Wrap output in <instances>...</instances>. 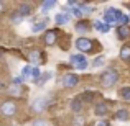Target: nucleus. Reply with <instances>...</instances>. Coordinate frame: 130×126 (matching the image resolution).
<instances>
[{"instance_id":"14","label":"nucleus","mask_w":130,"mask_h":126,"mask_svg":"<svg viewBox=\"0 0 130 126\" xmlns=\"http://www.w3.org/2000/svg\"><path fill=\"white\" fill-rule=\"evenodd\" d=\"M54 41H56V31H50L44 35V43L46 44H54Z\"/></svg>"},{"instance_id":"7","label":"nucleus","mask_w":130,"mask_h":126,"mask_svg":"<svg viewBox=\"0 0 130 126\" xmlns=\"http://www.w3.org/2000/svg\"><path fill=\"white\" fill-rule=\"evenodd\" d=\"M69 18L71 16L68 15V13H58L56 15V23L58 25H66V23L69 21Z\"/></svg>"},{"instance_id":"25","label":"nucleus","mask_w":130,"mask_h":126,"mask_svg":"<svg viewBox=\"0 0 130 126\" xmlns=\"http://www.w3.org/2000/svg\"><path fill=\"white\" fill-rule=\"evenodd\" d=\"M74 67H76V69H79V70H86L87 69V61H81V62H77Z\"/></svg>"},{"instance_id":"19","label":"nucleus","mask_w":130,"mask_h":126,"mask_svg":"<svg viewBox=\"0 0 130 126\" xmlns=\"http://www.w3.org/2000/svg\"><path fill=\"white\" fill-rule=\"evenodd\" d=\"M120 57H122L124 61H128V59H130V46H124V47H122Z\"/></svg>"},{"instance_id":"4","label":"nucleus","mask_w":130,"mask_h":126,"mask_svg":"<svg viewBox=\"0 0 130 126\" xmlns=\"http://www.w3.org/2000/svg\"><path fill=\"white\" fill-rule=\"evenodd\" d=\"M46 98H36L35 102H33V110L36 111V113H41V111L44 110V108L48 107V103H46Z\"/></svg>"},{"instance_id":"8","label":"nucleus","mask_w":130,"mask_h":126,"mask_svg":"<svg viewBox=\"0 0 130 126\" xmlns=\"http://www.w3.org/2000/svg\"><path fill=\"white\" fill-rule=\"evenodd\" d=\"M30 12H31L30 5H28V3H25V5H22V7H20V10H18L17 13H18V15L22 16V18H25V16H28V15H30Z\"/></svg>"},{"instance_id":"24","label":"nucleus","mask_w":130,"mask_h":126,"mask_svg":"<svg viewBox=\"0 0 130 126\" xmlns=\"http://www.w3.org/2000/svg\"><path fill=\"white\" fill-rule=\"evenodd\" d=\"M102 64H104V57H102V56H99V57H95V59H94L92 66H94V67H101Z\"/></svg>"},{"instance_id":"2","label":"nucleus","mask_w":130,"mask_h":126,"mask_svg":"<svg viewBox=\"0 0 130 126\" xmlns=\"http://www.w3.org/2000/svg\"><path fill=\"white\" fill-rule=\"evenodd\" d=\"M76 47L79 51H83V53H91L92 49V41L89 38H79L76 41Z\"/></svg>"},{"instance_id":"17","label":"nucleus","mask_w":130,"mask_h":126,"mask_svg":"<svg viewBox=\"0 0 130 126\" xmlns=\"http://www.w3.org/2000/svg\"><path fill=\"white\" fill-rule=\"evenodd\" d=\"M40 77H41V72H40V69H38V67L31 69V82H33V84H38Z\"/></svg>"},{"instance_id":"20","label":"nucleus","mask_w":130,"mask_h":126,"mask_svg":"<svg viewBox=\"0 0 130 126\" xmlns=\"http://www.w3.org/2000/svg\"><path fill=\"white\" fill-rule=\"evenodd\" d=\"M120 97L122 98H124V100H130V87H124V88H122V90H120Z\"/></svg>"},{"instance_id":"33","label":"nucleus","mask_w":130,"mask_h":126,"mask_svg":"<svg viewBox=\"0 0 130 126\" xmlns=\"http://www.w3.org/2000/svg\"><path fill=\"white\" fill-rule=\"evenodd\" d=\"M95 126H109V123L105 120H101V121H97V123H95Z\"/></svg>"},{"instance_id":"26","label":"nucleus","mask_w":130,"mask_h":126,"mask_svg":"<svg viewBox=\"0 0 130 126\" xmlns=\"http://www.w3.org/2000/svg\"><path fill=\"white\" fill-rule=\"evenodd\" d=\"M22 74H23V79H26L28 75H31V67L25 66V67H23V70H22Z\"/></svg>"},{"instance_id":"13","label":"nucleus","mask_w":130,"mask_h":126,"mask_svg":"<svg viewBox=\"0 0 130 126\" xmlns=\"http://www.w3.org/2000/svg\"><path fill=\"white\" fill-rule=\"evenodd\" d=\"M115 120H120V121H125V120H128V111L127 110H119V111H115Z\"/></svg>"},{"instance_id":"22","label":"nucleus","mask_w":130,"mask_h":126,"mask_svg":"<svg viewBox=\"0 0 130 126\" xmlns=\"http://www.w3.org/2000/svg\"><path fill=\"white\" fill-rule=\"evenodd\" d=\"M48 79H51V72H44L41 77H40V80H38V85H41V84H44Z\"/></svg>"},{"instance_id":"28","label":"nucleus","mask_w":130,"mask_h":126,"mask_svg":"<svg viewBox=\"0 0 130 126\" xmlns=\"http://www.w3.org/2000/svg\"><path fill=\"white\" fill-rule=\"evenodd\" d=\"M74 126H84V118L77 115V116L74 118Z\"/></svg>"},{"instance_id":"34","label":"nucleus","mask_w":130,"mask_h":126,"mask_svg":"<svg viewBox=\"0 0 130 126\" xmlns=\"http://www.w3.org/2000/svg\"><path fill=\"white\" fill-rule=\"evenodd\" d=\"M3 8V5H2V2H0V10H2Z\"/></svg>"},{"instance_id":"9","label":"nucleus","mask_w":130,"mask_h":126,"mask_svg":"<svg viewBox=\"0 0 130 126\" xmlns=\"http://www.w3.org/2000/svg\"><path fill=\"white\" fill-rule=\"evenodd\" d=\"M46 25H48V20H44V21H40V23H36V25L31 26V31H33V33H40V31H43V30L46 28Z\"/></svg>"},{"instance_id":"6","label":"nucleus","mask_w":130,"mask_h":126,"mask_svg":"<svg viewBox=\"0 0 130 126\" xmlns=\"http://www.w3.org/2000/svg\"><path fill=\"white\" fill-rule=\"evenodd\" d=\"M117 35H119V39H127L128 35H130V28L128 26H119L117 28Z\"/></svg>"},{"instance_id":"16","label":"nucleus","mask_w":130,"mask_h":126,"mask_svg":"<svg viewBox=\"0 0 130 126\" xmlns=\"http://www.w3.org/2000/svg\"><path fill=\"white\" fill-rule=\"evenodd\" d=\"M87 30H89V23L87 21H79L76 25V31L77 33H86Z\"/></svg>"},{"instance_id":"21","label":"nucleus","mask_w":130,"mask_h":126,"mask_svg":"<svg viewBox=\"0 0 130 126\" xmlns=\"http://www.w3.org/2000/svg\"><path fill=\"white\" fill-rule=\"evenodd\" d=\"M81 107H83V105H81V100H79V98H77V100H73V103H71V108H73L74 111H79Z\"/></svg>"},{"instance_id":"30","label":"nucleus","mask_w":130,"mask_h":126,"mask_svg":"<svg viewBox=\"0 0 130 126\" xmlns=\"http://www.w3.org/2000/svg\"><path fill=\"white\" fill-rule=\"evenodd\" d=\"M26 79H23V77H15V79H13V85H20L22 82H25Z\"/></svg>"},{"instance_id":"5","label":"nucleus","mask_w":130,"mask_h":126,"mask_svg":"<svg viewBox=\"0 0 130 126\" xmlns=\"http://www.w3.org/2000/svg\"><path fill=\"white\" fill-rule=\"evenodd\" d=\"M77 75H74V74H68L66 77H64V87H68V88H71V87H76V84H77Z\"/></svg>"},{"instance_id":"10","label":"nucleus","mask_w":130,"mask_h":126,"mask_svg":"<svg viewBox=\"0 0 130 126\" xmlns=\"http://www.w3.org/2000/svg\"><path fill=\"white\" fill-rule=\"evenodd\" d=\"M30 61H31L33 64H41V54H40V51H31Z\"/></svg>"},{"instance_id":"29","label":"nucleus","mask_w":130,"mask_h":126,"mask_svg":"<svg viewBox=\"0 0 130 126\" xmlns=\"http://www.w3.org/2000/svg\"><path fill=\"white\" fill-rule=\"evenodd\" d=\"M12 20H13V23H20V21H23V18L18 15V13H15V15L12 16Z\"/></svg>"},{"instance_id":"23","label":"nucleus","mask_w":130,"mask_h":126,"mask_svg":"<svg viewBox=\"0 0 130 126\" xmlns=\"http://www.w3.org/2000/svg\"><path fill=\"white\" fill-rule=\"evenodd\" d=\"M71 13H73V16H76V18H81V16H83V12H81L79 7H73Z\"/></svg>"},{"instance_id":"15","label":"nucleus","mask_w":130,"mask_h":126,"mask_svg":"<svg viewBox=\"0 0 130 126\" xmlns=\"http://www.w3.org/2000/svg\"><path fill=\"white\" fill-rule=\"evenodd\" d=\"M8 92H10V95H13V97H22V95H23L22 88H20L18 85H10Z\"/></svg>"},{"instance_id":"27","label":"nucleus","mask_w":130,"mask_h":126,"mask_svg":"<svg viewBox=\"0 0 130 126\" xmlns=\"http://www.w3.org/2000/svg\"><path fill=\"white\" fill-rule=\"evenodd\" d=\"M79 8H81V12H83V15L84 13H91V7L86 5V3H79Z\"/></svg>"},{"instance_id":"11","label":"nucleus","mask_w":130,"mask_h":126,"mask_svg":"<svg viewBox=\"0 0 130 126\" xmlns=\"http://www.w3.org/2000/svg\"><path fill=\"white\" fill-rule=\"evenodd\" d=\"M54 5H56V2H54V0H48V2H43V5H41V13H48Z\"/></svg>"},{"instance_id":"18","label":"nucleus","mask_w":130,"mask_h":126,"mask_svg":"<svg viewBox=\"0 0 130 126\" xmlns=\"http://www.w3.org/2000/svg\"><path fill=\"white\" fill-rule=\"evenodd\" d=\"M81 61H86V59H84V56H81V54H73V56L69 57L71 66H76V64H77V62H81Z\"/></svg>"},{"instance_id":"32","label":"nucleus","mask_w":130,"mask_h":126,"mask_svg":"<svg viewBox=\"0 0 130 126\" xmlns=\"http://www.w3.org/2000/svg\"><path fill=\"white\" fill-rule=\"evenodd\" d=\"M109 30H110V26H109L107 23H102V28H101V33H107Z\"/></svg>"},{"instance_id":"31","label":"nucleus","mask_w":130,"mask_h":126,"mask_svg":"<svg viewBox=\"0 0 130 126\" xmlns=\"http://www.w3.org/2000/svg\"><path fill=\"white\" fill-rule=\"evenodd\" d=\"M94 28L97 30V31H101V28H102V21H101V20H95V21H94Z\"/></svg>"},{"instance_id":"1","label":"nucleus","mask_w":130,"mask_h":126,"mask_svg":"<svg viewBox=\"0 0 130 126\" xmlns=\"http://www.w3.org/2000/svg\"><path fill=\"white\" fill-rule=\"evenodd\" d=\"M117 79H119V74L115 72L114 69H109V70H105V72L102 74L101 82H102V85H104V87H112V85H115Z\"/></svg>"},{"instance_id":"12","label":"nucleus","mask_w":130,"mask_h":126,"mask_svg":"<svg viewBox=\"0 0 130 126\" xmlns=\"http://www.w3.org/2000/svg\"><path fill=\"white\" fill-rule=\"evenodd\" d=\"M95 115H97V116H104L105 113H107V105L105 103H99L97 107H95Z\"/></svg>"},{"instance_id":"3","label":"nucleus","mask_w":130,"mask_h":126,"mask_svg":"<svg viewBox=\"0 0 130 126\" xmlns=\"http://www.w3.org/2000/svg\"><path fill=\"white\" fill-rule=\"evenodd\" d=\"M15 111H17V107L12 102H5V103L2 105V115L3 116H13Z\"/></svg>"}]
</instances>
